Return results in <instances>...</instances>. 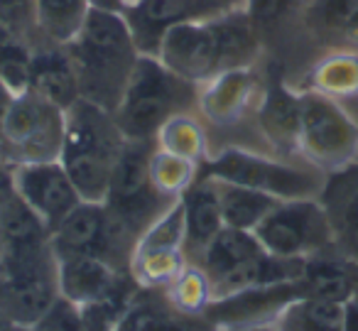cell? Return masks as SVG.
I'll return each instance as SVG.
<instances>
[{
  "instance_id": "22",
  "label": "cell",
  "mask_w": 358,
  "mask_h": 331,
  "mask_svg": "<svg viewBox=\"0 0 358 331\" xmlns=\"http://www.w3.org/2000/svg\"><path fill=\"white\" fill-rule=\"evenodd\" d=\"M263 251L265 248L258 243L253 231H241V228L224 226L214 236V241L206 246V251L201 253L196 267L206 275L209 285H216L229 272H234L236 267L248 262L250 258L260 255Z\"/></svg>"
},
{
  "instance_id": "10",
  "label": "cell",
  "mask_w": 358,
  "mask_h": 331,
  "mask_svg": "<svg viewBox=\"0 0 358 331\" xmlns=\"http://www.w3.org/2000/svg\"><path fill=\"white\" fill-rule=\"evenodd\" d=\"M253 233L270 255L289 260H309L334 251L331 228L319 199L280 202Z\"/></svg>"
},
{
  "instance_id": "12",
  "label": "cell",
  "mask_w": 358,
  "mask_h": 331,
  "mask_svg": "<svg viewBox=\"0 0 358 331\" xmlns=\"http://www.w3.org/2000/svg\"><path fill=\"white\" fill-rule=\"evenodd\" d=\"M140 285L125 270L94 255H62L59 258V292L79 307L86 304H118L128 309Z\"/></svg>"
},
{
  "instance_id": "8",
  "label": "cell",
  "mask_w": 358,
  "mask_h": 331,
  "mask_svg": "<svg viewBox=\"0 0 358 331\" xmlns=\"http://www.w3.org/2000/svg\"><path fill=\"white\" fill-rule=\"evenodd\" d=\"M297 153L327 174L358 164V123L331 99L299 89Z\"/></svg>"
},
{
  "instance_id": "13",
  "label": "cell",
  "mask_w": 358,
  "mask_h": 331,
  "mask_svg": "<svg viewBox=\"0 0 358 331\" xmlns=\"http://www.w3.org/2000/svg\"><path fill=\"white\" fill-rule=\"evenodd\" d=\"M234 8H245V0H138L123 15L133 32L140 55L155 57L164 32L179 22L206 20Z\"/></svg>"
},
{
  "instance_id": "29",
  "label": "cell",
  "mask_w": 358,
  "mask_h": 331,
  "mask_svg": "<svg viewBox=\"0 0 358 331\" xmlns=\"http://www.w3.org/2000/svg\"><path fill=\"white\" fill-rule=\"evenodd\" d=\"M167 297L179 311L201 316L206 314V309L211 304V285L199 267L187 265L177 275V280L167 287Z\"/></svg>"
},
{
  "instance_id": "33",
  "label": "cell",
  "mask_w": 358,
  "mask_h": 331,
  "mask_svg": "<svg viewBox=\"0 0 358 331\" xmlns=\"http://www.w3.org/2000/svg\"><path fill=\"white\" fill-rule=\"evenodd\" d=\"M13 99H15V96H13L10 91L6 89V84H3V81H0V128H3V120H6L8 108H10Z\"/></svg>"
},
{
  "instance_id": "20",
  "label": "cell",
  "mask_w": 358,
  "mask_h": 331,
  "mask_svg": "<svg viewBox=\"0 0 358 331\" xmlns=\"http://www.w3.org/2000/svg\"><path fill=\"white\" fill-rule=\"evenodd\" d=\"M299 282H302L304 295L348 302L358 292V262L346 260L336 251L322 253V255L304 260V272Z\"/></svg>"
},
{
  "instance_id": "25",
  "label": "cell",
  "mask_w": 358,
  "mask_h": 331,
  "mask_svg": "<svg viewBox=\"0 0 358 331\" xmlns=\"http://www.w3.org/2000/svg\"><path fill=\"white\" fill-rule=\"evenodd\" d=\"M89 0H35V25L42 45L66 47L84 27Z\"/></svg>"
},
{
  "instance_id": "5",
  "label": "cell",
  "mask_w": 358,
  "mask_h": 331,
  "mask_svg": "<svg viewBox=\"0 0 358 331\" xmlns=\"http://www.w3.org/2000/svg\"><path fill=\"white\" fill-rule=\"evenodd\" d=\"M199 169L209 177L258 189L280 202L319 199L329 177L327 172L309 164L307 160L280 157V155L238 148V145H229L214 157H206Z\"/></svg>"
},
{
  "instance_id": "28",
  "label": "cell",
  "mask_w": 358,
  "mask_h": 331,
  "mask_svg": "<svg viewBox=\"0 0 358 331\" xmlns=\"http://www.w3.org/2000/svg\"><path fill=\"white\" fill-rule=\"evenodd\" d=\"M157 148L167 150L179 157L194 160V162H204V148L206 138L201 130L199 120L192 115H177L172 118L157 135Z\"/></svg>"
},
{
  "instance_id": "18",
  "label": "cell",
  "mask_w": 358,
  "mask_h": 331,
  "mask_svg": "<svg viewBox=\"0 0 358 331\" xmlns=\"http://www.w3.org/2000/svg\"><path fill=\"white\" fill-rule=\"evenodd\" d=\"M182 213H185V258L189 265H196L216 233L224 228L221 204L211 177L199 169V177L182 194Z\"/></svg>"
},
{
  "instance_id": "34",
  "label": "cell",
  "mask_w": 358,
  "mask_h": 331,
  "mask_svg": "<svg viewBox=\"0 0 358 331\" xmlns=\"http://www.w3.org/2000/svg\"><path fill=\"white\" fill-rule=\"evenodd\" d=\"M91 8H99V10H113V13H123V3L120 0H89Z\"/></svg>"
},
{
  "instance_id": "35",
  "label": "cell",
  "mask_w": 358,
  "mask_h": 331,
  "mask_svg": "<svg viewBox=\"0 0 358 331\" xmlns=\"http://www.w3.org/2000/svg\"><path fill=\"white\" fill-rule=\"evenodd\" d=\"M219 331H278L273 324H255V326H234V329H219Z\"/></svg>"
},
{
  "instance_id": "11",
  "label": "cell",
  "mask_w": 358,
  "mask_h": 331,
  "mask_svg": "<svg viewBox=\"0 0 358 331\" xmlns=\"http://www.w3.org/2000/svg\"><path fill=\"white\" fill-rule=\"evenodd\" d=\"M155 57L177 76L196 86L209 84L211 79L224 74V52L216 15L169 27Z\"/></svg>"
},
{
  "instance_id": "3",
  "label": "cell",
  "mask_w": 358,
  "mask_h": 331,
  "mask_svg": "<svg viewBox=\"0 0 358 331\" xmlns=\"http://www.w3.org/2000/svg\"><path fill=\"white\" fill-rule=\"evenodd\" d=\"M201 86L177 76L157 57L140 55L113 118L128 140H152L177 115L199 111Z\"/></svg>"
},
{
  "instance_id": "1",
  "label": "cell",
  "mask_w": 358,
  "mask_h": 331,
  "mask_svg": "<svg viewBox=\"0 0 358 331\" xmlns=\"http://www.w3.org/2000/svg\"><path fill=\"white\" fill-rule=\"evenodd\" d=\"M64 50L74 64L81 99L113 113L140 59L123 13L91 8L84 27Z\"/></svg>"
},
{
  "instance_id": "36",
  "label": "cell",
  "mask_w": 358,
  "mask_h": 331,
  "mask_svg": "<svg viewBox=\"0 0 358 331\" xmlns=\"http://www.w3.org/2000/svg\"><path fill=\"white\" fill-rule=\"evenodd\" d=\"M0 331H35V326L30 324H15V321H3Z\"/></svg>"
},
{
  "instance_id": "39",
  "label": "cell",
  "mask_w": 358,
  "mask_h": 331,
  "mask_svg": "<svg viewBox=\"0 0 358 331\" xmlns=\"http://www.w3.org/2000/svg\"><path fill=\"white\" fill-rule=\"evenodd\" d=\"M3 321H6V319H3V316H0V324H3Z\"/></svg>"
},
{
  "instance_id": "16",
  "label": "cell",
  "mask_w": 358,
  "mask_h": 331,
  "mask_svg": "<svg viewBox=\"0 0 358 331\" xmlns=\"http://www.w3.org/2000/svg\"><path fill=\"white\" fill-rule=\"evenodd\" d=\"M292 86L327 96L358 123V50L322 52Z\"/></svg>"
},
{
  "instance_id": "37",
  "label": "cell",
  "mask_w": 358,
  "mask_h": 331,
  "mask_svg": "<svg viewBox=\"0 0 358 331\" xmlns=\"http://www.w3.org/2000/svg\"><path fill=\"white\" fill-rule=\"evenodd\" d=\"M120 3H123V8H130V6H135L138 0H120Z\"/></svg>"
},
{
  "instance_id": "30",
  "label": "cell",
  "mask_w": 358,
  "mask_h": 331,
  "mask_svg": "<svg viewBox=\"0 0 358 331\" xmlns=\"http://www.w3.org/2000/svg\"><path fill=\"white\" fill-rule=\"evenodd\" d=\"M32 326L35 331H89L81 307L69 302L66 297H59Z\"/></svg>"
},
{
  "instance_id": "24",
  "label": "cell",
  "mask_w": 358,
  "mask_h": 331,
  "mask_svg": "<svg viewBox=\"0 0 358 331\" xmlns=\"http://www.w3.org/2000/svg\"><path fill=\"white\" fill-rule=\"evenodd\" d=\"M278 331H343L346 329V302L299 295L273 321Z\"/></svg>"
},
{
  "instance_id": "15",
  "label": "cell",
  "mask_w": 358,
  "mask_h": 331,
  "mask_svg": "<svg viewBox=\"0 0 358 331\" xmlns=\"http://www.w3.org/2000/svg\"><path fill=\"white\" fill-rule=\"evenodd\" d=\"M299 35L307 66L322 52L358 50V0H309Z\"/></svg>"
},
{
  "instance_id": "27",
  "label": "cell",
  "mask_w": 358,
  "mask_h": 331,
  "mask_svg": "<svg viewBox=\"0 0 358 331\" xmlns=\"http://www.w3.org/2000/svg\"><path fill=\"white\" fill-rule=\"evenodd\" d=\"M152 179L157 189L169 199H182V194L192 187L196 177H199V162L187 157L172 155L162 148H155L152 153Z\"/></svg>"
},
{
  "instance_id": "38",
  "label": "cell",
  "mask_w": 358,
  "mask_h": 331,
  "mask_svg": "<svg viewBox=\"0 0 358 331\" xmlns=\"http://www.w3.org/2000/svg\"><path fill=\"white\" fill-rule=\"evenodd\" d=\"M0 248H3V233H0Z\"/></svg>"
},
{
  "instance_id": "14",
  "label": "cell",
  "mask_w": 358,
  "mask_h": 331,
  "mask_svg": "<svg viewBox=\"0 0 358 331\" xmlns=\"http://www.w3.org/2000/svg\"><path fill=\"white\" fill-rule=\"evenodd\" d=\"M13 172L17 194L42 218L50 233L84 202L59 160L20 164L13 167Z\"/></svg>"
},
{
  "instance_id": "21",
  "label": "cell",
  "mask_w": 358,
  "mask_h": 331,
  "mask_svg": "<svg viewBox=\"0 0 358 331\" xmlns=\"http://www.w3.org/2000/svg\"><path fill=\"white\" fill-rule=\"evenodd\" d=\"M307 6L309 0H245V10L253 17L263 42L275 40L280 45L299 50V55H302V71L307 66V59H304L299 25H302V13Z\"/></svg>"
},
{
  "instance_id": "4",
  "label": "cell",
  "mask_w": 358,
  "mask_h": 331,
  "mask_svg": "<svg viewBox=\"0 0 358 331\" xmlns=\"http://www.w3.org/2000/svg\"><path fill=\"white\" fill-rule=\"evenodd\" d=\"M62 297L59 258L50 241L3 243L0 248V316L35 324Z\"/></svg>"
},
{
  "instance_id": "2",
  "label": "cell",
  "mask_w": 358,
  "mask_h": 331,
  "mask_svg": "<svg viewBox=\"0 0 358 331\" xmlns=\"http://www.w3.org/2000/svg\"><path fill=\"white\" fill-rule=\"evenodd\" d=\"M125 135L113 113L86 99L66 108L64 148L59 162L84 202H106L113 169L125 148Z\"/></svg>"
},
{
  "instance_id": "7",
  "label": "cell",
  "mask_w": 358,
  "mask_h": 331,
  "mask_svg": "<svg viewBox=\"0 0 358 331\" xmlns=\"http://www.w3.org/2000/svg\"><path fill=\"white\" fill-rule=\"evenodd\" d=\"M66 111L35 91L15 96L0 128V162L20 167L52 162L64 148Z\"/></svg>"
},
{
  "instance_id": "26",
  "label": "cell",
  "mask_w": 358,
  "mask_h": 331,
  "mask_svg": "<svg viewBox=\"0 0 358 331\" xmlns=\"http://www.w3.org/2000/svg\"><path fill=\"white\" fill-rule=\"evenodd\" d=\"M182 314L185 311L172 304L167 290L140 287L113 331H164Z\"/></svg>"
},
{
  "instance_id": "9",
  "label": "cell",
  "mask_w": 358,
  "mask_h": 331,
  "mask_svg": "<svg viewBox=\"0 0 358 331\" xmlns=\"http://www.w3.org/2000/svg\"><path fill=\"white\" fill-rule=\"evenodd\" d=\"M138 238L108 211L103 202H81L52 231V248L62 255H94L130 272Z\"/></svg>"
},
{
  "instance_id": "23",
  "label": "cell",
  "mask_w": 358,
  "mask_h": 331,
  "mask_svg": "<svg viewBox=\"0 0 358 331\" xmlns=\"http://www.w3.org/2000/svg\"><path fill=\"white\" fill-rule=\"evenodd\" d=\"M211 182H214L216 194H219L224 226L241 228V231H255L258 223L280 204V199L258 192V189L243 187V184L226 182V179L219 177H211Z\"/></svg>"
},
{
  "instance_id": "40",
  "label": "cell",
  "mask_w": 358,
  "mask_h": 331,
  "mask_svg": "<svg viewBox=\"0 0 358 331\" xmlns=\"http://www.w3.org/2000/svg\"><path fill=\"white\" fill-rule=\"evenodd\" d=\"M214 331H219V329H214Z\"/></svg>"
},
{
  "instance_id": "6",
  "label": "cell",
  "mask_w": 358,
  "mask_h": 331,
  "mask_svg": "<svg viewBox=\"0 0 358 331\" xmlns=\"http://www.w3.org/2000/svg\"><path fill=\"white\" fill-rule=\"evenodd\" d=\"M155 148L157 143L152 140H125L103 202L108 211L138 241L179 202V199L164 197L155 184L152 167H150Z\"/></svg>"
},
{
  "instance_id": "17",
  "label": "cell",
  "mask_w": 358,
  "mask_h": 331,
  "mask_svg": "<svg viewBox=\"0 0 358 331\" xmlns=\"http://www.w3.org/2000/svg\"><path fill=\"white\" fill-rule=\"evenodd\" d=\"M319 202L327 211L334 251L358 262V164L329 174Z\"/></svg>"
},
{
  "instance_id": "32",
  "label": "cell",
  "mask_w": 358,
  "mask_h": 331,
  "mask_svg": "<svg viewBox=\"0 0 358 331\" xmlns=\"http://www.w3.org/2000/svg\"><path fill=\"white\" fill-rule=\"evenodd\" d=\"M343 331H358V292L346 302V329Z\"/></svg>"
},
{
  "instance_id": "19",
  "label": "cell",
  "mask_w": 358,
  "mask_h": 331,
  "mask_svg": "<svg viewBox=\"0 0 358 331\" xmlns=\"http://www.w3.org/2000/svg\"><path fill=\"white\" fill-rule=\"evenodd\" d=\"M59 108H69L79 96L74 64L59 45H40L32 50V89Z\"/></svg>"
},
{
  "instance_id": "31",
  "label": "cell",
  "mask_w": 358,
  "mask_h": 331,
  "mask_svg": "<svg viewBox=\"0 0 358 331\" xmlns=\"http://www.w3.org/2000/svg\"><path fill=\"white\" fill-rule=\"evenodd\" d=\"M216 326L209 321V316L201 314V316H194V314H182L172 326H167L164 331H214Z\"/></svg>"
}]
</instances>
